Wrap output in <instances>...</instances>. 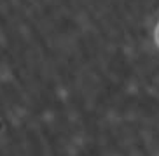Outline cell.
I'll return each mask as SVG.
<instances>
[{
	"label": "cell",
	"instance_id": "1",
	"mask_svg": "<svg viewBox=\"0 0 159 156\" xmlns=\"http://www.w3.org/2000/svg\"><path fill=\"white\" fill-rule=\"evenodd\" d=\"M157 40H159V30H157Z\"/></svg>",
	"mask_w": 159,
	"mask_h": 156
}]
</instances>
